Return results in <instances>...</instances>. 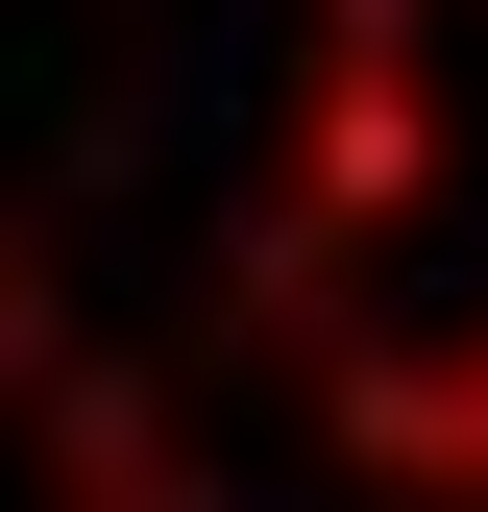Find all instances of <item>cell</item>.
<instances>
[{
  "mask_svg": "<svg viewBox=\"0 0 488 512\" xmlns=\"http://www.w3.org/2000/svg\"><path fill=\"white\" fill-rule=\"evenodd\" d=\"M342 464L488 512V342H440V366H342Z\"/></svg>",
  "mask_w": 488,
  "mask_h": 512,
  "instance_id": "1",
  "label": "cell"
}]
</instances>
